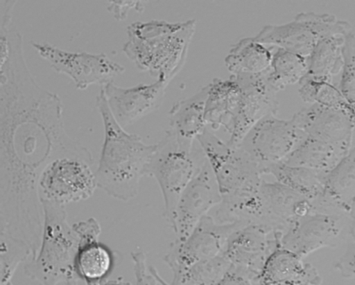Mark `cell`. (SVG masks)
I'll list each match as a JSON object with an SVG mask.
<instances>
[{"label":"cell","instance_id":"9a60e30c","mask_svg":"<svg viewBox=\"0 0 355 285\" xmlns=\"http://www.w3.org/2000/svg\"><path fill=\"white\" fill-rule=\"evenodd\" d=\"M222 197L216 176L206 160L178 202L173 229L177 240H184L211 208L221 203Z\"/></svg>","mask_w":355,"mask_h":285},{"label":"cell","instance_id":"7402d4cb","mask_svg":"<svg viewBox=\"0 0 355 285\" xmlns=\"http://www.w3.org/2000/svg\"><path fill=\"white\" fill-rule=\"evenodd\" d=\"M351 147L306 137L284 163L328 174L350 153Z\"/></svg>","mask_w":355,"mask_h":285},{"label":"cell","instance_id":"d6a6232c","mask_svg":"<svg viewBox=\"0 0 355 285\" xmlns=\"http://www.w3.org/2000/svg\"><path fill=\"white\" fill-rule=\"evenodd\" d=\"M343 57L344 64L338 88L355 112V33L353 31L345 37Z\"/></svg>","mask_w":355,"mask_h":285},{"label":"cell","instance_id":"d6986e66","mask_svg":"<svg viewBox=\"0 0 355 285\" xmlns=\"http://www.w3.org/2000/svg\"><path fill=\"white\" fill-rule=\"evenodd\" d=\"M278 245L266 259L254 285H321L316 268Z\"/></svg>","mask_w":355,"mask_h":285},{"label":"cell","instance_id":"5b68a950","mask_svg":"<svg viewBox=\"0 0 355 285\" xmlns=\"http://www.w3.org/2000/svg\"><path fill=\"white\" fill-rule=\"evenodd\" d=\"M207 158L195 142L183 140L172 131L157 144L145 176L154 177L159 185L164 201V217L173 226L180 196L198 175Z\"/></svg>","mask_w":355,"mask_h":285},{"label":"cell","instance_id":"f546056e","mask_svg":"<svg viewBox=\"0 0 355 285\" xmlns=\"http://www.w3.org/2000/svg\"><path fill=\"white\" fill-rule=\"evenodd\" d=\"M231 268L232 264L222 252L193 266L175 285H217Z\"/></svg>","mask_w":355,"mask_h":285},{"label":"cell","instance_id":"8fae6325","mask_svg":"<svg viewBox=\"0 0 355 285\" xmlns=\"http://www.w3.org/2000/svg\"><path fill=\"white\" fill-rule=\"evenodd\" d=\"M345 232L349 234L348 215L312 213L274 236L279 246L305 259L320 249L340 245Z\"/></svg>","mask_w":355,"mask_h":285},{"label":"cell","instance_id":"4fadbf2b","mask_svg":"<svg viewBox=\"0 0 355 285\" xmlns=\"http://www.w3.org/2000/svg\"><path fill=\"white\" fill-rule=\"evenodd\" d=\"M231 77L239 85L240 100L227 144L232 147H239L257 123L269 116H277L278 93L269 84L266 74Z\"/></svg>","mask_w":355,"mask_h":285},{"label":"cell","instance_id":"7c38bea8","mask_svg":"<svg viewBox=\"0 0 355 285\" xmlns=\"http://www.w3.org/2000/svg\"><path fill=\"white\" fill-rule=\"evenodd\" d=\"M306 138L293 119L269 116L250 129L239 147L257 161L263 173L266 167L284 163Z\"/></svg>","mask_w":355,"mask_h":285},{"label":"cell","instance_id":"484cf974","mask_svg":"<svg viewBox=\"0 0 355 285\" xmlns=\"http://www.w3.org/2000/svg\"><path fill=\"white\" fill-rule=\"evenodd\" d=\"M263 175H272L277 182L315 202L324 191V177L327 174L280 163L266 167Z\"/></svg>","mask_w":355,"mask_h":285},{"label":"cell","instance_id":"d4e9b609","mask_svg":"<svg viewBox=\"0 0 355 285\" xmlns=\"http://www.w3.org/2000/svg\"><path fill=\"white\" fill-rule=\"evenodd\" d=\"M116 264L114 252L99 241L85 243L79 249L76 268L87 285H103Z\"/></svg>","mask_w":355,"mask_h":285},{"label":"cell","instance_id":"e0dca14e","mask_svg":"<svg viewBox=\"0 0 355 285\" xmlns=\"http://www.w3.org/2000/svg\"><path fill=\"white\" fill-rule=\"evenodd\" d=\"M261 223L274 233H284L295 221L315 213L313 202L278 182L263 181L261 186Z\"/></svg>","mask_w":355,"mask_h":285},{"label":"cell","instance_id":"1f68e13d","mask_svg":"<svg viewBox=\"0 0 355 285\" xmlns=\"http://www.w3.org/2000/svg\"><path fill=\"white\" fill-rule=\"evenodd\" d=\"M187 21L168 22L166 21H136L128 27L129 39L148 41L167 36L182 30Z\"/></svg>","mask_w":355,"mask_h":285},{"label":"cell","instance_id":"e575fe53","mask_svg":"<svg viewBox=\"0 0 355 285\" xmlns=\"http://www.w3.org/2000/svg\"><path fill=\"white\" fill-rule=\"evenodd\" d=\"M336 270L347 279H355V242L349 243L347 250L334 266Z\"/></svg>","mask_w":355,"mask_h":285},{"label":"cell","instance_id":"4316f807","mask_svg":"<svg viewBox=\"0 0 355 285\" xmlns=\"http://www.w3.org/2000/svg\"><path fill=\"white\" fill-rule=\"evenodd\" d=\"M348 35V34H347ZM347 35H334L323 39L307 58L309 75L332 81L343 68V50Z\"/></svg>","mask_w":355,"mask_h":285},{"label":"cell","instance_id":"52a82bcc","mask_svg":"<svg viewBox=\"0 0 355 285\" xmlns=\"http://www.w3.org/2000/svg\"><path fill=\"white\" fill-rule=\"evenodd\" d=\"M196 28V21L189 20L182 30L159 39H128L122 50L139 71L169 84L185 65Z\"/></svg>","mask_w":355,"mask_h":285},{"label":"cell","instance_id":"ac0fdd59","mask_svg":"<svg viewBox=\"0 0 355 285\" xmlns=\"http://www.w3.org/2000/svg\"><path fill=\"white\" fill-rule=\"evenodd\" d=\"M293 122L306 137L353 148L355 117L345 111L311 104L294 115Z\"/></svg>","mask_w":355,"mask_h":285},{"label":"cell","instance_id":"8992f818","mask_svg":"<svg viewBox=\"0 0 355 285\" xmlns=\"http://www.w3.org/2000/svg\"><path fill=\"white\" fill-rule=\"evenodd\" d=\"M353 31L350 22L335 15L300 12L293 21L283 25H266L254 37L258 42L309 58L323 39Z\"/></svg>","mask_w":355,"mask_h":285},{"label":"cell","instance_id":"ab89813d","mask_svg":"<svg viewBox=\"0 0 355 285\" xmlns=\"http://www.w3.org/2000/svg\"><path fill=\"white\" fill-rule=\"evenodd\" d=\"M168 285H170V284H168Z\"/></svg>","mask_w":355,"mask_h":285},{"label":"cell","instance_id":"74e56055","mask_svg":"<svg viewBox=\"0 0 355 285\" xmlns=\"http://www.w3.org/2000/svg\"><path fill=\"white\" fill-rule=\"evenodd\" d=\"M348 221H349V235L355 242V201L348 213Z\"/></svg>","mask_w":355,"mask_h":285},{"label":"cell","instance_id":"d590c367","mask_svg":"<svg viewBox=\"0 0 355 285\" xmlns=\"http://www.w3.org/2000/svg\"><path fill=\"white\" fill-rule=\"evenodd\" d=\"M107 5V11L113 15L117 21H125L128 18L130 10L144 12L145 1H110Z\"/></svg>","mask_w":355,"mask_h":285},{"label":"cell","instance_id":"8d00e7d4","mask_svg":"<svg viewBox=\"0 0 355 285\" xmlns=\"http://www.w3.org/2000/svg\"><path fill=\"white\" fill-rule=\"evenodd\" d=\"M217 285H254L252 282L243 275L236 273L231 269L226 277Z\"/></svg>","mask_w":355,"mask_h":285},{"label":"cell","instance_id":"ffe728a7","mask_svg":"<svg viewBox=\"0 0 355 285\" xmlns=\"http://www.w3.org/2000/svg\"><path fill=\"white\" fill-rule=\"evenodd\" d=\"M355 201V145L324 177V191L313 202L315 213L345 214Z\"/></svg>","mask_w":355,"mask_h":285},{"label":"cell","instance_id":"ba28073f","mask_svg":"<svg viewBox=\"0 0 355 285\" xmlns=\"http://www.w3.org/2000/svg\"><path fill=\"white\" fill-rule=\"evenodd\" d=\"M91 156L69 155L47 165L39 180L40 201L62 205L87 201L94 195L97 181Z\"/></svg>","mask_w":355,"mask_h":285},{"label":"cell","instance_id":"4dcf8cb0","mask_svg":"<svg viewBox=\"0 0 355 285\" xmlns=\"http://www.w3.org/2000/svg\"><path fill=\"white\" fill-rule=\"evenodd\" d=\"M0 246L1 285H12V278L19 266L33 259V252L24 241L6 234H0Z\"/></svg>","mask_w":355,"mask_h":285},{"label":"cell","instance_id":"277c9868","mask_svg":"<svg viewBox=\"0 0 355 285\" xmlns=\"http://www.w3.org/2000/svg\"><path fill=\"white\" fill-rule=\"evenodd\" d=\"M44 213L39 252L25 265L24 273L40 285H59L80 280L76 268L83 241L67 220L64 205L41 201Z\"/></svg>","mask_w":355,"mask_h":285},{"label":"cell","instance_id":"2e32d148","mask_svg":"<svg viewBox=\"0 0 355 285\" xmlns=\"http://www.w3.org/2000/svg\"><path fill=\"white\" fill-rule=\"evenodd\" d=\"M168 84L157 80L151 84L123 88L110 82L101 88L107 107L123 129L135 125L160 109L166 97Z\"/></svg>","mask_w":355,"mask_h":285},{"label":"cell","instance_id":"44dd1931","mask_svg":"<svg viewBox=\"0 0 355 285\" xmlns=\"http://www.w3.org/2000/svg\"><path fill=\"white\" fill-rule=\"evenodd\" d=\"M205 104V122L212 131L223 127L230 133L239 110V85L232 77L227 80L215 78L208 84Z\"/></svg>","mask_w":355,"mask_h":285},{"label":"cell","instance_id":"83f0119b","mask_svg":"<svg viewBox=\"0 0 355 285\" xmlns=\"http://www.w3.org/2000/svg\"><path fill=\"white\" fill-rule=\"evenodd\" d=\"M272 49L271 68L266 73V79L275 91L284 90L288 85L300 84L309 74L306 58L286 50Z\"/></svg>","mask_w":355,"mask_h":285},{"label":"cell","instance_id":"3957f363","mask_svg":"<svg viewBox=\"0 0 355 285\" xmlns=\"http://www.w3.org/2000/svg\"><path fill=\"white\" fill-rule=\"evenodd\" d=\"M96 109L104 126L103 150L95 169L97 185L117 201H132L137 197L139 182L145 176L157 144H145L138 135L126 132L114 118L101 91L97 96Z\"/></svg>","mask_w":355,"mask_h":285},{"label":"cell","instance_id":"6da1fadb","mask_svg":"<svg viewBox=\"0 0 355 285\" xmlns=\"http://www.w3.org/2000/svg\"><path fill=\"white\" fill-rule=\"evenodd\" d=\"M0 234L24 241L34 258L44 228L41 174L57 158L93 154L66 132L61 98L31 75L9 15L0 18Z\"/></svg>","mask_w":355,"mask_h":285},{"label":"cell","instance_id":"f35d334b","mask_svg":"<svg viewBox=\"0 0 355 285\" xmlns=\"http://www.w3.org/2000/svg\"><path fill=\"white\" fill-rule=\"evenodd\" d=\"M65 285H77V282H71V283L66 284Z\"/></svg>","mask_w":355,"mask_h":285},{"label":"cell","instance_id":"f1b7e54d","mask_svg":"<svg viewBox=\"0 0 355 285\" xmlns=\"http://www.w3.org/2000/svg\"><path fill=\"white\" fill-rule=\"evenodd\" d=\"M299 93L301 99L306 103L345 111L355 117L353 107L345 99L339 88L333 84L332 81L307 74L300 82Z\"/></svg>","mask_w":355,"mask_h":285},{"label":"cell","instance_id":"836d02e7","mask_svg":"<svg viewBox=\"0 0 355 285\" xmlns=\"http://www.w3.org/2000/svg\"><path fill=\"white\" fill-rule=\"evenodd\" d=\"M72 227L81 237L83 243L99 241L101 228L99 221L94 218L92 217L87 220L79 221V223L73 224Z\"/></svg>","mask_w":355,"mask_h":285},{"label":"cell","instance_id":"9c48e42d","mask_svg":"<svg viewBox=\"0 0 355 285\" xmlns=\"http://www.w3.org/2000/svg\"><path fill=\"white\" fill-rule=\"evenodd\" d=\"M248 223L237 221L220 223L206 215L184 240H175L164 256V261L173 274L170 285H175L193 266L216 257L223 252L228 239L236 230Z\"/></svg>","mask_w":355,"mask_h":285},{"label":"cell","instance_id":"7a4b0ae2","mask_svg":"<svg viewBox=\"0 0 355 285\" xmlns=\"http://www.w3.org/2000/svg\"><path fill=\"white\" fill-rule=\"evenodd\" d=\"M216 176L222 201L214 219L220 223H261L263 173L243 148L230 147L208 128L196 139Z\"/></svg>","mask_w":355,"mask_h":285},{"label":"cell","instance_id":"30bf717a","mask_svg":"<svg viewBox=\"0 0 355 285\" xmlns=\"http://www.w3.org/2000/svg\"><path fill=\"white\" fill-rule=\"evenodd\" d=\"M31 46L53 71L71 78L78 90H87L93 84L105 86L125 71V66L105 53H73L37 42H31Z\"/></svg>","mask_w":355,"mask_h":285},{"label":"cell","instance_id":"cb8c5ba5","mask_svg":"<svg viewBox=\"0 0 355 285\" xmlns=\"http://www.w3.org/2000/svg\"><path fill=\"white\" fill-rule=\"evenodd\" d=\"M272 59V47L258 42L254 37H246L234 44L225 64L231 75H263L270 69Z\"/></svg>","mask_w":355,"mask_h":285},{"label":"cell","instance_id":"603a6c76","mask_svg":"<svg viewBox=\"0 0 355 285\" xmlns=\"http://www.w3.org/2000/svg\"><path fill=\"white\" fill-rule=\"evenodd\" d=\"M209 86L193 96L178 101L169 112L170 131L183 140L195 142L208 128L205 122V104Z\"/></svg>","mask_w":355,"mask_h":285},{"label":"cell","instance_id":"5bb4252c","mask_svg":"<svg viewBox=\"0 0 355 285\" xmlns=\"http://www.w3.org/2000/svg\"><path fill=\"white\" fill-rule=\"evenodd\" d=\"M274 230L262 224L250 223L241 228L228 239L223 255L232 264V270L254 283L264 268L266 259L277 246Z\"/></svg>","mask_w":355,"mask_h":285}]
</instances>
